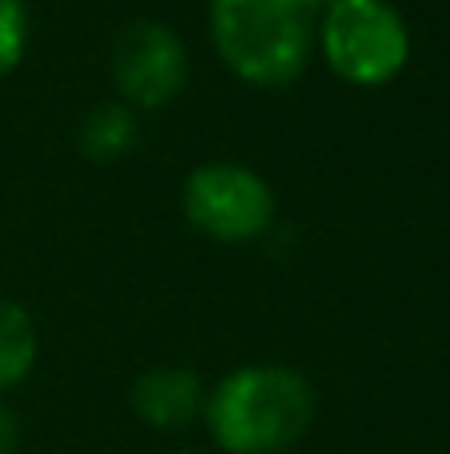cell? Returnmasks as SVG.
I'll list each match as a JSON object with an SVG mask.
<instances>
[{"label": "cell", "instance_id": "obj_1", "mask_svg": "<svg viewBox=\"0 0 450 454\" xmlns=\"http://www.w3.org/2000/svg\"><path fill=\"white\" fill-rule=\"evenodd\" d=\"M319 415V391L287 363H247L207 387L204 427L223 454H291Z\"/></svg>", "mask_w": 450, "mask_h": 454}, {"label": "cell", "instance_id": "obj_2", "mask_svg": "<svg viewBox=\"0 0 450 454\" xmlns=\"http://www.w3.org/2000/svg\"><path fill=\"white\" fill-rule=\"evenodd\" d=\"M323 0H207L220 64L252 88H287L311 68Z\"/></svg>", "mask_w": 450, "mask_h": 454}, {"label": "cell", "instance_id": "obj_3", "mask_svg": "<svg viewBox=\"0 0 450 454\" xmlns=\"http://www.w3.org/2000/svg\"><path fill=\"white\" fill-rule=\"evenodd\" d=\"M411 24L391 0H323L315 56L351 88H387L411 64Z\"/></svg>", "mask_w": 450, "mask_h": 454}, {"label": "cell", "instance_id": "obj_4", "mask_svg": "<svg viewBox=\"0 0 450 454\" xmlns=\"http://www.w3.org/2000/svg\"><path fill=\"white\" fill-rule=\"evenodd\" d=\"M180 207L191 231L212 243L244 247L271 231L275 223V192L239 160H207L183 176Z\"/></svg>", "mask_w": 450, "mask_h": 454}, {"label": "cell", "instance_id": "obj_5", "mask_svg": "<svg viewBox=\"0 0 450 454\" xmlns=\"http://www.w3.org/2000/svg\"><path fill=\"white\" fill-rule=\"evenodd\" d=\"M112 88L116 100L136 112H156L180 100L191 76V56L183 36L164 20H132L112 44Z\"/></svg>", "mask_w": 450, "mask_h": 454}, {"label": "cell", "instance_id": "obj_6", "mask_svg": "<svg viewBox=\"0 0 450 454\" xmlns=\"http://www.w3.org/2000/svg\"><path fill=\"white\" fill-rule=\"evenodd\" d=\"M204 399L207 387L204 379L196 375L191 367H148L144 375H136L132 391H128V403H132L136 419L151 431H188L199 415H204Z\"/></svg>", "mask_w": 450, "mask_h": 454}, {"label": "cell", "instance_id": "obj_7", "mask_svg": "<svg viewBox=\"0 0 450 454\" xmlns=\"http://www.w3.org/2000/svg\"><path fill=\"white\" fill-rule=\"evenodd\" d=\"M140 144V112L124 100H96L76 128V148L92 164H116Z\"/></svg>", "mask_w": 450, "mask_h": 454}, {"label": "cell", "instance_id": "obj_8", "mask_svg": "<svg viewBox=\"0 0 450 454\" xmlns=\"http://www.w3.org/2000/svg\"><path fill=\"white\" fill-rule=\"evenodd\" d=\"M40 363V327L32 311L0 295V395L20 387Z\"/></svg>", "mask_w": 450, "mask_h": 454}, {"label": "cell", "instance_id": "obj_9", "mask_svg": "<svg viewBox=\"0 0 450 454\" xmlns=\"http://www.w3.org/2000/svg\"><path fill=\"white\" fill-rule=\"evenodd\" d=\"M32 44V12L28 0H0V80L12 76L24 64Z\"/></svg>", "mask_w": 450, "mask_h": 454}, {"label": "cell", "instance_id": "obj_10", "mask_svg": "<svg viewBox=\"0 0 450 454\" xmlns=\"http://www.w3.org/2000/svg\"><path fill=\"white\" fill-rule=\"evenodd\" d=\"M20 450V415L0 399V454H16Z\"/></svg>", "mask_w": 450, "mask_h": 454}, {"label": "cell", "instance_id": "obj_11", "mask_svg": "<svg viewBox=\"0 0 450 454\" xmlns=\"http://www.w3.org/2000/svg\"><path fill=\"white\" fill-rule=\"evenodd\" d=\"M175 454H199V450H175Z\"/></svg>", "mask_w": 450, "mask_h": 454}]
</instances>
